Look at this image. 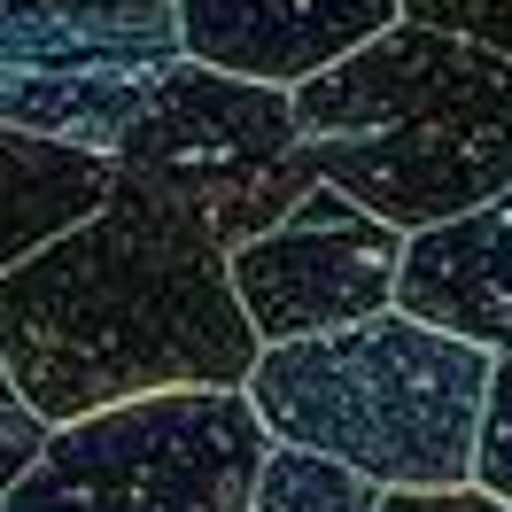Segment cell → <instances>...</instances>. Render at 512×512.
<instances>
[{
    "mask_svg": "<svg viewBox=\"0 0 512 512\" xmlns=\"http://www.w3.org/2000/svg\"><path fill=\"white\" fill-rule=\"evenodd\" d=\"M256 350L210 218L132 171L0 272V357L47 427L156 388H241Z\"/></svg>",
    "mask_w": 512,
    "mask_h": 512,
    "instance_id": "obj_1",
    "label": "cell"
},
{
    "mask_svg": "<svg viewBox=\"0 0 512 512\" xmlns=\"http://www.w3.org/2000/svg\"><path fill=\"white\" fill-rule=\"evenodd\" d=\"M288 101L319 179L396 233L512 187V55L481 39L396 16Z\"/></svg>",
    "mask_w": 512,
    "mask_h": 512,
    "instance_id": "obj_2",
    "label": "cell"
},
{
    "mask_svg": "<svg viewBox=\"0 0 512 512\" xmlns=\"http://www.w3.org/2000/svg\"><path fill=\"white\" fill-rule=\"evenodd\" d=\"M241 388L272 443L326 450L381 489H435L474 474L489 350L388 303L326 334L264 342Z\"/></svg>",
    "mask_w": 512,
    "mask_h": 512,
    "instance_id": "obj_3",
    "label": "cell"
},
{
    "mask_svg": "<svg viewBox=\"0 0 512 512\" xmlns=\"http://www.w3.org/2000/svg\"><path fill=\"white\" fill-rule=\"evenodd\" d=\"M249 388H156L55 419L32 466L0 489L8 512H249L264 466Z\"/></svg>",
    "mask_w": 512,
    "mask_h": 512,
    "instance_id": "obj_4",
    "label": "cell"
},
{
    "mask_svg": "<svg viewBox=\"0 0 512 512\" xmlns=\"http://www.w3.org/2000/svg\"><path fill=\"white\" fill-rule=\"evenodd\" d=\"M117 171L156 179L163 194L194 202L225 249H241L249 233L280 225L295 194L319 179V163L295 132L288 86L233 78L179 55L156 78V94L140 101V117L117 132Z\"/></svg>",
    "mask_w": 512,
    "mask_h": 512,
    "instance_id": "obj_5",
    "label": "cell"
},
{
    "mask_svg": "<svg viewBox=\"0 0 512 512\" xmlns=\"http://www.w3.org/2000/svg\"><path fill=\"white\" fill-rule=\"evenodd\" d=\"M171 63V0H0V125L117 148Z\"/></svg>",
    "mask_w": 512,
    "mask_h": 512,
    "instance_id": "obj_6",
    "label": "cell"
},
{
    "mask_svg": "<svg viewBox=\"0 0 512 512\" xmlns=\"http://www.w3.org/2000/svg\"><path fill=\"white\" fill-rule=\"evenodd\" d=\"M396 256H404L396 225L350 202L342 187L311 179L280 225L225 249V272H233V295L249 311L256 342H295V334H326V326L388 311Z\"/></svg>",
    "mask_w": 512,
    "mask_h": 512,
    "instance_id": "obj_7",
    "label": "cell"
},
{
    "mask_svg": "<svg viewBox=\"0 0 512 512\" xmlns=\"http://www.w3.org/2000/svg\"><path fill=\"white\" fill-rule=\"evenodd\" d=\"M171 8H179V55L264 86H303L404 16L396 0H171Z\"/></svg>",
    "mask_w": 512,
    "mask_h": 512,
    "instance_id": "obj_8",
    "label": "cell"
},
{
    "mask_svg": "<svg viewBox=\"0 0 512 512\" xmlns=\"http://www.w3.org/2000/svg\"><path fill=\"white\" fill-rule=\"evenodd\" d=\"M396 311L466 334L497 357L512 350V187L458 218L412 225L396 256Z\"/></svg>",
    "mask_w": 512,
    "mask_h": 512,
    "instance_id": "obj_9",
    "label": "cell"
},
{
    "mask_svg": "<svg viewBox=\"0 0 512 512\" xmlns=\"http://www.w3.org/2000/svg\"><path fill=\"white\" fill-rule=\"evenodd\" d=\"M117 187V156L109 148H78L55 132L0 125V272L47 249L55 233L94 218Z\"/></svg>",
    "mask_w": 512,
    "mask_h": 512,
    "instance_id": "obj_10",
    "label": "cell"
},
{
    "mask_svg": "<svg viewBox=\"0 0 512 512\" xmlns=\"http://www.w3.org/2000/svg\"><path fill=\"white\" fill-rule=\"evenodd\" d=\"M373 505H381V481H365L357 466L303 443H272L249 489V512H373Z\"/></svg>",
    "mask_w": 512,
    "mask_h": 512,
    "instance_id": "obj_11",
    "label": "cell"
},
{
    "mask_svg": "<svg viewBox=\"0 0 512 512\" xmlns=\"http://www.w3.org/2000/svg\"><path fill=\"white\" fill-rule=\"evenodd\" d=\"M474 489L512 505V350L489 357V388H481V419H474Z\"/></svg>",
    "mask_w": 512,
    "mask_h": 512,
    "instance_id": "obj_12",
    "label": "cell"
},
{
    "mask_svg": "<svg viewBox=\"0 0 512 512\" xmlns=\"http://www.w3.org/2000/svg\"><path fill=\"white\" fill-rule=\"evenodd\" d=\"M412 24H435V32H458V39H481L512 55V0H396Z\"/></svg>",
    "mask_w": 512,
    "mask_h": 512,
    "instance_id": "obj_13",
    "label": "cell"
},
{
    "mask_svg": "<svg viewBox=\"0 0 512 512\" xmlns=\"http://www.w3.org/2000/svg\"><path fill=\"white\" fill-rule=\"evenodd\" d=\"M47 443V419L32 412V396L16 388V373H8V357H0V489L32 466V450Z\"/></svg>",
    "mask_w": 512,
    "mask_h": 512,
    "instance_id": "obj_14",
    "label": "cell"
},
{
    "mask_svg": "<svg viewBox=\"0 0 512 512\" xmlns=\"http://www.w3.org/2000/svg\"><path fill=\"white\" fill-rule=\"evenodd\" d=\"M373 512H512V505L474 489V481H435V489H381Z\"/></svg>",
    "mask_w": 512,
    "mask_h": 512,
    "instance_id": "obj_15",
    "label": "cell"
},
{
    "mask_svg": "<svg viewBox=\"0 0 512 512\" xmlns=\"http://www.w3.org/2000/svg\"><path fill=\"white\" fill-rule=\"evenodd\" d=\"M0 512H8V505H0Z\"/></svg>",
    "mask_w": 512,
    "mask_h": 512,
    "instance_id": "obj_16",
    "label": "cell"
}]
</instances>
